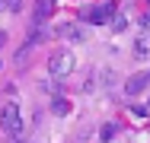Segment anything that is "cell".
Wrapping results in <instances>:
<instances>
[{"mask_svg":"<svg viewBox=\"0 0 150 143\" xmlns=\"http://www.w3.org/2000/svg\"><path fill=\"white\" fill-rule=\"evenodd\" d=\"M147 76H144V73H137V76H131V80H128V83H125V92H128V95H141V92H144V89H147Z\"/></svg>","mask_w":150,"mask_h":143,"instance_id":"4","label":"cell"},{"mask_svg":"<svg viewBox=\"0 0 150 143\" xmlns=\"http://www.w3.org/2000/svg\"><path fill=\"white\" fill-rule=\"evenodd\" d=\"M51 111H54V114H67V111H70V102H67V99H61V95H54Z\"/></svg>","mask_w":150,"mask_h":143,"instance_id":"5","label":"cell"},{"mask_svg":"<svg viewBox=\"0 0 150 143\" xmlns=\"http://www.w3.org/2000/svg\"><path fill=\"white\" fill-rule=\"evenodd\" d=\"M147 80H150V73H147Z\"/></svg>","mask_w":150,"mask_h":143,"instance_id":"14","label":"cell"},{"mask_svg":"<svg viewBox=\"0 0 150 143\" xmlns=\"http://www.w3.org/2000/svg\"><path fill=\"white\" fill-rule=\"evenodd\" d=\"M3 6H6L10 13H19V10H23V0H3Z\"/></svg>","mask_w":150,"mask_h":143,"instance_id":"9","label":"cell"},{"mask_svg":"<svg viewBox=\"0 0 150 143\" xmlns=\"http://www.w3.org/2000/svg\"><path fill=\"white\" fill-rule=\"evenodd\" d=\"M112 16H115V6H112V3H109V6H99V10H86V13H83V19H90L93 26H102V22H105V19H112Z\"/></svg>","mask_w":150,"mask_h":143,"instance_id":"3","label":"cell"},{"mask_svg":"<svg viewBox=\"0 0 150 143\" xmlns=\"http://www.w3.org/2000/svg\"><path fill=\"white\" fill-rule=\"evenodd\" d=\"M99 137H102V140H112V137H115V124H105V127H102V134H99Z\"/></svg>","mask_w":150,"mask_h":143,"instance_id":"10","label":"cell"},{"mask_svg":"<svg viewBox=\"0 0 150 143\" xmlns=\"http://www.w3.org/2000/svg\"><path fill=\"white\" fill-rule=\"evenodd\" d=\"M147 6H150V0H147Z\"/></svg>","mask_w":150,"mask_h":143,"instance_id":"13","label":"cell"},{"mask_svg":"<svg viewBox=\"0 0 150 143\" xmlns=\"http://www.w3.org/2000/svg\"><path fill=\"white\" fill-rule=\"evenodd\" d=\"M3 45H6V32H0V48H3Z\"/></svg>","mask_w":150,"mask_h":143,"instance_id":"12","label":"cell"},{"mask_svg":"<svg viewBox=\"0 0 150 143\" xmlns=\"http://www.w3.org/2000/svg\"><path fill=\"white\" fill-rule=\"evenodd\" d=\"M134 54H137V57H147V54H150V41L144 38V35L134 41Z\"/></svg>","mask_w":150,"mask_h":143,"instance_id":"6","label":"cell"},{"mask_svg":"<svg viewBox=\"0 0 150 143\" xmlns=\"http://www.w3.org/2000/svg\"><path fill=\"white\" fill-rule=\"evenodd\" d=\"M0 127H3L10 137H19V134L26 130L23 114H19V105H16V102H6V105H3V111H0Z\"/></svg>","mask_w":150,"mask_h":143,"instance_id":"2","label":"cell"},{"mask_svg":"<svg viewBox=\"0 0 150 143\" xmlns=\"http://www.w3.org/2000/svg\"><path fill=\"white\" fill-rule=\"evenodd\" d=\"M74 67H77V60L74 54L67 51V48H61L54 54L48 57V73H51V80H67L70 73H74Z\"/></svg>","mask_w":150,"mask_h":143,"instance_id":"1","label":"cell"},{"mask_svg":"<svg viewBox=\"0 0 150 143\" xmlns=\"http://www.w3.org/2000/svg\"><path fill=\"white\" fill-rule=\"evenodd\" d=\"M137 26H141V29H150V13H144V16H141V22H137Z\"/></svg>","mask_w":150,"mask_h":143,"instance_id":"11","label":"cell"},{"mask_svg":"<svg viewBox=\"0 0 150 143\" xmlns=\"http://www.w3.org/2000/svg\"><path fill=\"white\" fill-rule=\"evenodd\" d=\"M112 29H115V32H125V29H128V19H125V16H112Z\"/></svg>","mask_w":150,"mask_h":143,"instance_id":"7","label":"cell"},{"mask_svg":"<svg viewBox=\"0 0 150 143\" xmlns=\"http://www.w3.org/2000/svg\"><path fill=\"white\" fill-rule=\"evenodd\" d=\"M64 35H67L70 41H80V38H83V32H80L77 26H67V29H64Z\"/></svg>","mask_w":150,"mask_h":143,"instance_id":"8","label":"cell"}]
</instances>
